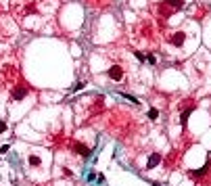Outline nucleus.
Listing matches in <instances>:
<instances>
[{
	"instance_id": "f257e3e1",
	"label": "nucleus",
	"mask_w": 211,
	"mask_h": 186,
	"mask_svg": "<svg viewBox=\"0 0 211 186\" xmlns=\"http://www.w3.org/2000/svg\"><path fill=\"white\" fill-rule=\"evenodd\" d=\"M107 75H109V78H111L113 82H119V80L124 78V69H121L119 65H113V67H111V69L107 71Z\"/></svg>"
},
{
	"instance_id": "f03ea898",
	"label": "nucleus",
	"mask_w": 211,
	"mask_h": 186,
	"mask_svg": "<svg viewBox=\"0 0 211 186\" xmlns=\"http://www.w3.org/2000/svg\"><path fill=\"white\" fill-rule=\"evenodd\" d=\"M27 92H29V90H27L25 86H17V88H13V98H15V100H23V98L27 96Z\"/></svg>"
},
{
	"instance_id": "7ed1b4c3",
	"label": "nucleus",
	"mask_w": 211,
	"mask_h": 186,
	"mask_svg": "<svg viewBox=\"0 0 211 186\" xmlns=\"http://www.w3.org/2000/svg\"><path fill=\"white\" fill-rule=\"evenodd\" d=\"M184 38H186V36H184V32H178V34H173V36H171V38H169V42H171V44H173V46H182V44H184Z\"/></svg>"
},
{
	"instance_id": "20e7f679",
	"label": "nucleus",
	"mask_w": 211,
	"mask_h": 186,
	"mask_svg": "<svg viewBox=\"0 0 211 186\" xmlns=\"http://www.w3.org/2000/svg\"><path fill=\"white\" fill-rule=\"evenodd\" d=\"M159 161H161V155H159V153H153V155L148 157V161H146V167H148V169H153V167H157V165H159Z\"/></svg>"
},
{
	"instance_id": "39448f33",
	"label": "nucleus",
	"mask_w": 211,
	"mask_h": 186,
	"mask_svg": "<svg viewBox=\"0 0 211 186\" xmlns=\"http://www.w3.org/2000/svg\"><path fill=\"white\" fill-rule=\"evenodd\" d=\"M194 111V105H190L186 111H182V115H180V121H182V126H186V121H188V117H190V113Z\"/></svg>"
},
{
	"instance_id": "423d86ee",
	"label": "nucleus",
	"mask_w": 211,
	"mask_h": 186,
	"mask_svg": "<svg viewBox=\"0 0 211 186\" xmlns=\"http://www.w3.org/2000/svg\"><path fill=\"white\" fill-rule=\"evenodd\" d=\"M73 148L78 151V155H84V157H90V148H88V146H82V144H75Z\"/></svg>"
},
{
	"instance_id": "0eeeda50",
	"label": "nucleus",
	"mask_w": 211,
	"mask_h": 186,
	"mask_svg": "<svg viewBox=\"0 0 211 186\" xmlns=\"http://www.w3.org/2000/svg\"><path fill=\"white\" fill-rule=\"evenodd\" d=\"M167 4L171 6V8H180V6L184 4V0H167Z\"/></svg>"
},
{
	"instance_id": "6e6552de",
	"label": "nucleus",
	"mask_w": 211,
	"mask_h": 186,
	"mask_svg": "<svg viewBox=\"0 0 211 186\" xmlns=\"http://www.w3.org/2000/svg\"><path fill=\"white\" fill-rule=\"evenodd\" d=\"M42 161H40V157L38 155H29V165H40Z\"/></svg>"
},
{
	"instance_id": "1a4fd4ad",
	"label": "nucleus",
	"mask_w": 211,
	"mask_h": 186,
	"mask_svg": "<svg viewBox=\"0 0 211 186\" xmlns=\"http://www.w3.org/2000/svg\"><path fill=\"white\" fill-rule=\"evenodd\" d=\"M157 115H159L157 109H148V119H157Z\"/></svg>"
},
{
	"instance_id": "9d476101",
	"label": "nucleus",
	"mask_w": 211,
	"mask_h": 186,
	"mask_svg": "<svg viewBox=\"0 0 211 186\" xmlns=\"http://www.w3.org/2000/svg\"><path fill=\"white\" fill-rule=\"evenodd\" d=\"M121 96H124V98H127V100H132L134 105H138V98H136V96H130V94H121Z\"/></svg>"
},
{
	"instance_id": "9b49d317",
	"label": "nucleus",
	"mask_w": 211,
	"mask_h": 186,
	"mask_svg": "<svg viewBox=\"0 0 211 186\" xmlns=\"http://www.w3.org/2000/svg\"><path fill=\"white\" fill-rule=\"evenodd\" d=\"M86 86V82H78V84H75V86H73V90H82V88H84Z\"/></svg>"
},
{
	"instance_id": "f8f14e48",
	"label": "nucleus",
	"mask_w": 211,
	"mask_h": 186,
	"mask_svg": "<svg viewBox=\"0 0 211 186\" xmlns=\"http://www.w3.org/2000/svg\"><path fill=\"white\" fill-rule=\"evenodd\" d=\"M6 130V121H0V132H4Z\"/></svg>"
}]
</instances>
